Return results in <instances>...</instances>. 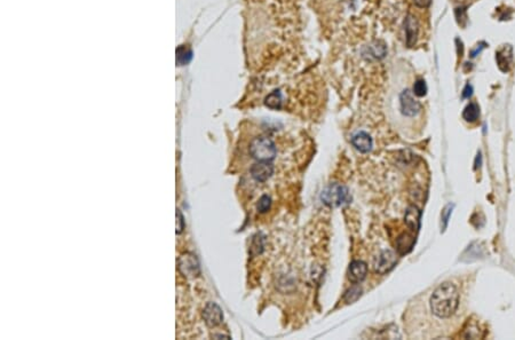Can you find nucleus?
<instances>
[{"label":"nucleus","instance_id":"obj_21","mask_svg":"<svg viewBox=\"0 0 515 340\" xmlns=\"http://www.w3.org/2000/svg\"><path fill=\"white\" fill-rule=\"evenodd\" d=\"M456 15H457V20H458L459 24H460L461 26H465V24H466V21H467L466 10H465L464 7L457 8V11H456Z\"/></svg>","mask_w":515,"mask_h":340},{"label":"nucleus","instance_id":"obj_4","mask_svg":"<svg viewBox=\"0 0 515 340\" xmlns=\"http://www.w3.org/2000/svg\"><path fill=\"white\" fill-rule=\"evenodd\" d=\"M398 106H400V113L405 117L414 118L422 113V105L414 96V92L411 89L404 88L398 94Z\"/></svg>","mask_w":515,"mask_h":340},{"label":"nucleus","instance_id":"obj_14","mask_svg":"<svg viewBox=\"0 0 515 340\" xmlns=\"http://www.w3.org/2000/svg\"><path fill=\"white\" fill-rule=\"evenodd\" d=\"M478 116H480V108H478V106L475 104V102L469 104L466 108H465L464 113H463V118L466 120V122H469V123L476 122Z\"/></svg>","mask_w":515,"mask_h":340},{"label":"nucleus","instance_id":"obj_25","mask_svg":"<svg viewBox=\"0 0 515 340\" xmlns=\"http://www.w3.org/2000/svg\"><path fill=\"white\" fill-rule=\"evenodd\" d=\"M472 91H473V88H472L471 85H466V87L464 88V92H463V97H465V99H466V97L471 96L472 95Z\"/></svg>","mask_w":515,"mask_h":340},{"label":"nucleus","instance_id":"obj_13","mask_svg":"<svg viewBox=\"0 0 515 340\" xmlns=\"http://www.w3.org/2000/svg\"><path fill=\"white\" fill-rule=\"evenodd\" d=\"M420 212L416 207H410L405 213V222L412 230H417L419 228Z\"/></svg>","mask_w":515,"mask_h":340},{"label":"nucleus","instance_id":"obj_8","mask_svg":"<svg viewBox=\"0 0 515 340\" xmlns=\"http://www.w3.org/2000/svg\"><path fill=\"white\" fill-rule=\"evenodd\" d=\"M203 317L205 323L210 328H213V326H217L221 323L223 320V313L216 302H209L204 308Z\"/></svg>","mask_w":515,"mask_h":340},{"label":"nucleus","instance_id":"obj_9","mask_svg":"<svg viewBox=\"0 0 515 340\" xmlns=\"http://www.w3.org/2000/svg\"><path fill=\"white\" fill-rule=\"evenodd\" d=\"M274 173V166L269 162H258L251 167V176L254 180L263 182L269 179Z\"/></svg>","mask_w":515,"mask_h":340},{"label":"nucleus","instance_id":"obj_1","mask_svg":"<svg viewBox=\"0 0 515 340\" xmlns=\"http://www.w3.org/2000/svg\"><path fill=\"white\" fill-rule=\"evenodd\" d=\"M431 310L440 319H449L459 306V291L455 284L445 282L434 290L431 297Z\"/></svg>","mask_w":515,"mask_h":340},{"label":"nucleus","instance_id":"obj_19","mask_svg":"<svg viewBox=\"0 0 515 340\" xmlns=\"http://www.w3.org/2000/svg\"><path fill=\"white\" fill-rule=\"evenodd\" d=\"M271 207V199L269 196L267 195H263L262 197L259 199V202L257 204V210L260 213H266L269 211V209Z\"/></svg>","mask_w":515,"mask_h":340},{"label":"nucleus","instance_id":"obj_2","mask_svg":"<svg viewBox=\"0 0 515 340\" xmlns=\"http://www.w3.org/2000/svg\"><path fill=\"white\" fill-rule=\"evenodd\" d=\"M321 199L326 207L339 208L351 200V194L346 186L335 182L324 188L321 194Z\"/></svg>","mask_w":515,"mask_h":340},{"label":"nucleus","instance_id":"obj_7","mask_svg":"<svg viewBox=\"0 0 515 340\" xmlns=\"http://www.w3.org/2000/svg\"><path fill=\"white\" fill-rule=\"evenodd\" d=\"M496 61L503 73H508L513 64V47L510 45H503L499 47L496 51Z\"/></svg>","mask_w":515,"mask_h":340},{"label":"nucleus","instance_id":"obj_3","mask_svg":"<svg viewBox=\"0 0 515 340\" xmlns=\"http://www.w3.org/2000/svg\"><path fill=\"white\" fill-rule=\"evenodd\" d=\"M250 154L258 162H270L276 156L275 143L266 137H259L250 145Z\"/></svg>","mask_w":515,"mask_h":340},{"label":"nucleus","instance_id":"obj_15","mask_svg":"<svg viewBox=\"0 0 515 340\" xmlns=\"http://www.w3.org/2000/svg\"><path fill=\"white\" fill-rule=\"evenodd\" d=\"M283 104V96L280 91H274L266 97L265 105L270 109H281Z\"/></svg>","mask_w":515,"mask_h":340},{"label":"nucleus","instance_id":"obj_6","mask_svg":"<svg viewBox=\"0 0 515 340\" xmlns=\"http://www.w3.org/2000/svg\"><path fill=\"white\" fill-rule=\"evenodd\" d=\"M397 261L396 254L394 253L391 250H386V251H383L379 256L375 258L373 262V268L374 270L379 273V274H385L392 269V268L395 266Z\"/></svg>","mask_w":515,"mask_h":340},{"label":"nucleus","instance_id":"obj_24","mask_svg":"<svg viewBox=\"0 0 515 340\" xmlns=\"http://www.w3.org/2000/svg\"><path fill=\"white\" fill-rule=\"evenodd\" d=\"M485 47H486V44H485V43H481L480 45H477V47H475V50H473V51L471 52V56H472V57H475L476 55L480 54V53L482 52V50H483V48H485Z\"/></svg>","mask_w":515,"mask_h":340},{"label":"nucleus","instance_id":"obj_16","mask_svg":"<svg viewBox=\"0 0 515 340\" xmlns=\"http://www.w3.org/2000/svg\"><path fill=\"white\" fill-rule=\"evenodd\" d=\"M370 56H373L375 59H383L386 55V46L383 42H374L368 47Z\"/></svg>","mask_w":515,"mask_h":340},{"label":"nucleus","instance_id":"obj_5","mask_svg":"<svg viewBox=\"0 0 515 340\" xmlns=\"http://www.w3.org/2000/svg\"><path fill=\"white\" fill-rule=\"evenodd\" d=\"M178 269L185 277H196L199 275V263L195 254L183 253L178 259Z\"/></svg>","mask_w":515,"mask_h":340},{"label":"nucleus","instance_id":"obj_18","mask_svg":"<svg viewBox=\"0 0 515 340\" xmlns=\"http://www.w3.org/2000/svg\"><path fill=\"white\" fill-rule=\"evenodd\" d=\"M361 292L362 290L361 288H358V286H354V288H352L351 290L347 291V293L345 294V301H346L347 303H351V302H354L356 301L358 298L361 297Z\"/></svg>","mask_w":515,"mask_h":340},{"label":"nucleus","instance_id":"obj_10","mask_svg":"<svg viewBox=\"0 0 515 340\" xmlns=\"http://www.w3.org/2000/svg\"><path fill=\"white\" fill-rule=\"evenodd\" d=\"M366 274H368V266L365 262L355 260L349 265L348 277L353 283H361L362 281L365 280Z\"/></svg>","mask_w":515,"mask_h":340},{"label":"nucleus","instance_id":"obj_22","mask_svg":"<svg viewBox=\"0 0 515 340\" xmlns=\"http://www.w3.org/2000/svg\"><path fill=\"white\" fill-rule=\"evenodd\" d=\"M183 229H185V220H183L180 210H177V234H181Z\"/></svg>","mask_w":515,"mask_h":340},{"label":"nucleus","instance_id":"obj_17","mask_svg":"<svg viewBox=\"0 0 515 340\" xmlns=\"http://www.w3.org/2000/svg\"><path fill=\"white\" fill-rule=\"evenodd\" d=\"M191 56H192V53H191V51L188 47L181 46V47L178 48V51H177V61H178V63L180 64V65L187 64L188 62H189L191 60Z\"/></svg>","mask_w":515,"mask_h":340},{"label":"nucleus","instance_id":"obj_11","mask_svg":"<svg viewBox=\"0 0 515 340\" xmlns=\"http://www.w3.org/2000/svg\"><path fill=\"white\" fill-rule=\"evenodd\" d=\"M419 32V24L418 21L416 20L415 16L407 15L405 19V35H406V45L412 47L417 42Z\"/></svg>","mask_w":515,"mask_h":340},{"label":"nucleus","instance_id":"obj_23","mask_svg":"<svg viewBox=\"0 0 515 340\" xmlns=\"http://www.w3.org/2000/svg\"><path fill=\"white\" fill-rule=\"evenodd\" d=\"M414 3L416 6H418L420 8H426L431 5L432 0H414Z\"/></svg>","mask_w":515,"mask_h":340},{"label":"nucleus","instance_id":"obj_20","mask_svg":"<svg viewBox=\"0 0 515 340\" xmlns=\"http://www.w3.org/2000/svg\"><path fill=\"white\" fill-rule=\"evenodd\" d=\"M426 93H427L426 83H425L424 79H418L417 82L414 84V94L416 96L422 97L424 95H426Z\"/></svg>","mask_w":515,"mask_h":340},{"label":"nucleus","instance_id":"obj_12","mask_svg":"<svg viewBox=\"0 0 515 340\" xmlns=\"http://www.w3.org/2000/svg\"><path fill=\"white\" fill-rule=\"evenodd\" d=\"M352 143L355 148L361 151V153H369V151L372 149V139L369 135L368 133L365 132H358L352 138Z\"/></svg>","mask_w":515,"mask_h":340}]
</instances>
